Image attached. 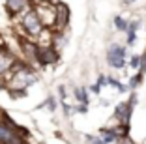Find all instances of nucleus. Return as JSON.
<instances>
[{
	"mask_svg": "<svg viewBox=\"0 0 146 144\" xmlns=\"http://www.w3.org/2000/svg\"><path fill=\"white\" fill-rule=\"evenodd\" d=\"M49 109H51V110H52V109H54V99H52V98H51V99H49Z\"/></svg>",
	"mask_w": 146,
	"mask_h": 144,
	"instance_id": "f3484780",
	"label": "nucleus"
},
{
	"mask_svg": "<svg viewBox=\"0 0 146 144\" xmlns=\"http://www.w3.org/2000/svg\"><path fill=\"white\" fill-rule=\"evenodd\" d=\"M141 81H142V73L139 71L135 77H131V81H129V86H131V88H137V86L141 84Z\"/></svg>",
	"mask_w": 146,
	"mask_h": 144,
	"instance_id": "dca6fc26",
	"label": "nucleus"
},
{
	"mask_svg": "<svg viewBox=\"0 0 146 144\" xmlns=\"http://www.w3.org/2000/svg\"><path fill=\"white\" fill-rule=\"evenodd\" d=\"M6 9H8L9 15L23 13V11L28 9V0H8V2H6Z\"/></svg>",
	"mask_w": 146,
	"mask_h": 144,
	"instance_id": "6e6552de",
	"label": "nucleus"
},
{
	"mask_svg": "<svg viewBox=\"0 0 146 144\" xmlns=\"http://www.w3.org/2000/svg\"><path fill=\"white\" fill-rule=\"evenodd\" d=\"M38 60L41 64H54L56 60H58V52H54L51 47H39Z\"/></svg>",
	"mask_w": 146,
	"mask_h": 144,
	"instance_id": "0eeeda50",
	"label": "nucleus"
},
{
	"mask_svg": "<svg viewBox=\"0 0 146 144\" xmlns=\"http://www.w3.org/2000/svg\"><path fill=\"white\" fill-rule=\"evenodd\" d=\"M75 96H77V99L82 103V105H86V103H88V96H86L84 88H75Z\"/></svg>",
	"mask_w": 146,
	"mask_h": 144,
	"instance_id": "ddd939ff",
	"label": "nucleus"
},
{
	"mask_svg": "<svg viewBox=\"0 0 146 144\" xmlns=\"http://www.w3.org/2000/svg\"><path fill=\"white\" fill-rule=\"evenodd\" d=\"M131 110H133V103H120V105L116 107L114 110V116H116V122H120V123H125L127 125L129 123V118H131Z\"/></svg>",
	"mask_w": 146,
	"mask_h": 144,
	"instance_id": "423d86ee",
	"label": "nucleus"
},
{
	"mask_svg": "<svg viewBox=\"0 0 146 144\" xmlns=\"http://www.w3.org/2000/svg\"><path fill=\"white\" fill-rule=\"evenodd\" d=\"M68 6H64V4H60L58 6V21H56V25H58V28H62V26L68 23Z\"/></svg>",
	"mask_w": 146,
	"mask_h": 144,
	"instance_id": "9b49d317",
	"label": "nucleus"
},
{
	"mask_svg": "<svg viewBox=\"0 0 146 144\" xmlns=\"http://www.w3.org/2000/svg\"><path fill=\"white\" fill-rule=\"evenodd\" d=\"M21 26L25 28L26 34L32 36V38H36V36L45 28L43 23H41V19H39V15L36 13V9H30V8L21 13Z\"/></svg>",
	"mask_w": 146,
	"mask_h": 144,
	"instance_id": "f257e3e1",
	"label": "nucleus"
},
{
	"mask_svg": "<svg viewBox=\"0 0 146 144\" xmlns=\"http://www.w3.org/2000/svg\"><path fill=\"white\" fill-rule=\"evenodd\" d=\"M36 13L39 15V19H41L43 26H47V28H51V26L56 25V21H58V6H52L49 4V2H43V4H36Z\"/></svg>",
	"mask_w": 146,
	"mask_h": 144,
	"instance_id": "7ed1b4c3",
	"label": "nucleus"
},
{
	"mask_svg": "<svg viewBox=\"0 0 146 144\" xmlns=\"http://www.w3.org/2000/svg\"><path fill=\"white\" fill-rule=\"evenodd\" d=\"M34 4H43V2H49V0H32Z\"/></svg>",
	"mask_w": 146,
	"mask_h": 144,
	"instance_id": "a211bd4d",
	"label": "nucleus"
},
{
	"mask_svg": "<svg viewBox=\"0 0 146 144\" xmlns=\"http://www.w3.org/2000/svg\"><path fill=\"white\" fill-rule=\"evenodd\" d=\"M141 60H142V56H139V54L131 56V60H129V68H133V69L141 68Z\"/></svg>",
	"mask_w": 146,
	"mask_h": 144,
	"instance_id": "2eb2a0df",
	"label": "nucleus"
},
{
	"mask_svg": "<svg viewBox=\"0 0 146 144\" xmlns=\"http://www.w3.org/2000/svg\"><path fill=\"white\" fill-rule=\"evenodd\" d=\"M114 26H116V30L125 32V30H127V26H129V23L125 21V19H122V17H114Z\"/></svg>",
	"mask_w": 146,
	"mask_h": 144,
	"instance_id": "f8f14e48",
	"label": "nucleus"
},
{
	"mask_svg": "<svg viewBox=\"0 0 146 144\" xmlns=\"http://www.w3.org/2000/svg\"><path fill=\"white\" fill-rule=\"evenodd\" d=\"M137 30H139V21H131L127 26V45H135L137 41Z\"/></svg>",
	"mask_w": 146,
	"mask_h": 144,
	"instance_id": "9d476101",
	"label": "nucleus"
},
{
	"mask_svg": "<svg viewBox=\"0 0 146 144\" xmlns=\"http://www.w3.org/2000/svg\"><path fill=\"white\" fill-rule=\"evenodd\" d=\"M107 62L111 68L122 69L125 66V49L122 45H118V43H112L107 52Z\"/></svg>",
	"mask_w": 146,
	"mask_h": 144,
	"instance_id": "39448f33",
	"label": "nucleus"
},
{
	"mask_svg": "<svg viewBox=\"0 0 146 144\" xmlns=\"http://www.w3.org/2000/svg\"><path fill=\"white\" fill-rule=\"evenodd\" d=\"M19 131H23V129H19L9 118H2V122H0V142H6V144L21 142Z\"/></svg>",
	"mask_w": 146,
	"mask_h": 144,
	"instance_id": "f03ea898",
	"label": "nucleus"
},
{
	"mask_svg": "<svg viewBox=\"0 0 146 144\" xmlns=\"http://www.w3.org/2000/svg\"><path fill=\"white\" fill-rule=\"evenodd\" d=\"M125 4H131V2H135V0H124Z\"/></svg>",
	"mask_w": 146,
	"mask_h": 144,
	"instance_id": "6ab92c4d",
	"label": "nucleus"
},
{
	"mask_svg": "<svg viewBox=\"0 0 146 144\" xmlns=\"http://www.w3.org/2000/svg\"><path fill=\"white\" fill-rule=\"evenodd\" d=\"M13 66H15V58L11 54L0 52V75H4L6 71H11Z\"/></svg>",
	"mask_w": 146,
	"mask_h": 144,
	"instance_id": "1a4fd4ad",
	"label": "nucleus"
},
{
	"mask_svg": "<svg viewBox=\"0 0 146 144\" xmlns=\"http://www.w3.org/2000/svg\"><path fill=\"white\" fill-rule=\"evenodd\" d=\"M36 81V75L32 73V69L19 68L17 71H13V79L9 81V88L13 90H25L26 86H30V82Z\"/></svg>",
	"mask_w": 146,
	"mask_h": 144,
	"instance_id": "20e7f679",
	"label": "nucleus"
},
{
	"mask_svg": "<svg viewBox=\"0 0 146 144\" xmlns=\"http://www.w3.org/2000/svg\"><path fill=\"white\" fill-rule=\"evenodd\" d=\"M107 82H109V84H112L116 90H118V92H127V86H124L120 81H116V79H111V77H109V79H107Z\"/></svg>",
	"mask_w": 146,
	"mask_h": 144,
	"instance_id": "4468645a",
	"label": "nucleus"
}]
</instances>
